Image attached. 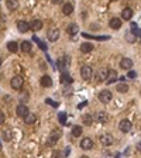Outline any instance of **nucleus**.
<instances>
[{
    "label": "nucleus",
    "instance_id": "nucleus-1",
    "mask_svg": "<svg viewBox=\"0 0 141 158\" xmlns=\"http://www.w3.org/2000/svg\"><path fill=\"white\" fill-rule=\"evenodd\" d=\"M81 76H82L85 81L92 79V76H93V69H92L89 65H83V67L81 68Z\"/></svg>",
    "mask_w": 141,
    "mask_h": 158
},
{
    "label": "nucleus",
    "instance_id": "nucleus-2",
    "mask_svg": "<svg viewBox=\"0 0 141 158\" xmlns=\"http://www.w3.org/2000/svg\"><path fill=\"white\" fill-rule=\"evenodd\" d=\"M111 97H113V95H111V92L107 90V89L102 90V92L99 93V100H100L102 103H105V105H107V103L111 100Z\"/></svg>",
    "mask_w": 141,
    "mask_h": 158
},
{
    "label": "nucleus",
    "instance_id": "nucleus-3",
    "mask_svg": "<svg viewBox=\"0 0 141 158\" xmlns=\"http://www.w3.org/2000/svg\"><path fill=\"white\" fill-rule=\"evenodd\" d=\"M69 64H70L69 56H64V58H61L58 61V68H59V71H62V72H66V69L69 68Z\"/></svg>",
    "mask_w": 141,
    "mask_h": 158
},
{
    "label": "nucleus",
    "instance_id": "nucleus-4",
    "mask_svg": "<svg viewBox=\"0 0 141 158\" xmlns=\"http://www.w3.org/2000/svg\"><path fill=\"white\" fill-rule=\"evenodd\" d=\"M23 83H24V81H23L21 76H14V78L10 81V85H11V88L14 89V90H18V89L23 88Z\"/></svg>",
    "mask_w": 141,
    "mask_h": 158
},
{
    "label": "nucleus",
    "instance_id": "nucleus-5",
    "mask_svg": "<svg viewBox=\"0 0 141 158\" xmlns=\"http://www.w3.org/2000/svg\"><path fill=\"white\" fill-rule=\"evenodd\" d=\"M47 38H48V41L55 42V41L59 38V30H58V28H50L48 33H47Z\"/></svg>",
    "mask_w": 141,
    "mask_h": 158
},
{
    "label": "nucleus",
    "instance_id": "nucleus-6",
    "mask_svg": "<svg viewBox=\"0 0 141 158\" xmlns=\"http://www.w3.org/2000/svg\"><path fill=\"white\" fill-rule=\"evenodd\" d=\"M131 127H133L131 122H130V120H126V119L119 123V128H120L123 133H130V131H131Z\"/></svg>",
    "mask_w": 141,
    "mask_h": 158
},
{
    "label": "nucleus",
    "instance_id": "nucleus-7",
    "mask_svg": "<svg viewBox=\"0 0 141 158\" xmlns=\"http://www.w3.org/2000/svg\"><path fill=\"white\" fill-rule=\"evenodd\" d=\"M41 28H42V21H41V20L35 18L33 21H30V30H31V31L37 33V31H40Z\"/></svg>",
    "mask_w": 141,
    "mask_h": 158
},
{
    "label": "nucleus",
    "instance_id": "nucleus-8",
    "mask_svg": "<svg viewBox=\"0 0 141 158\" xmlns=\"http://www.w3.org/2000/svg\"><path fill=\"white\" fill-rule=\"evenodd\" d=\"M107 73H109V69H106V68L99 69V72L96 73V81H97V82H106V79H107Z\"/></svg>",
    "mask_w": 141,
    "mask_h": 158
},
{
    "label": "nucleus",
    "instance_id": "nucleus-9",
    "mask_svg": "<svg viewBox=\"0 0 141 158\" xmlns=\"http://www.w3.org/2000/svg\"><path fill=\"white\" fill-rule=\"evenodd\" d=\"M59 137H61V131H59V130H54L52 133L50 134V140H48V144H50V145H54L56 141L59 140Z\"/></svg>",
    "mask_w": 141,
    "mask_h": 158
},
{
    "label": "nucleus",
    "instance_id": "nucleus-10",
    "mask_svg": "<svg viewBox=\"0 0 141 158\" xmlns=\"http://www.w3.org/2000/svg\"><path fill=\"white\" fill-rule=\"evenodd\" d=\"M30 112H28V107L26 105H18L17 109H16V114H17L18 117H24L26 114H28Z\"/></svg>",
    "mask_w": 141,
    "mask_h": 158
},
{
    "label": "nucleus",
    "instance_id": "nucleus-11",
    "mask_svg": "<svg viewBox=\"0 0 141 158\" xmlns=\"http://www.w3.org/2000/svg\"><path fill=\"white\" fill-rule=\"evenodd\" d=\"M40 83H41V86H44V88H51V86H52V79H51V76L44 75V76L40 79Z\"/></svg>",
    "mask_w": 141,
    "mask_h": 158
},
{
    "label": "nucleus",
    "instance_id": "nucleus-12",
    "mask_svg": "<svg viewBox=\"0 0 141 158\" xmlns=\"http://www.w3.org/2000/svg\"><path fill=\"white\" fill-rule=\"evenodd\" d=\"M120 68H122V69H126V71L131 69V68H133V61H131L130 58H123V59L120 61Z\"/></svg>",
    "mask_w": 141,
    "mask_h": 158
},
{
    "label": "nucleus",
    "instance_id": "nucleus-13",
    "mask_svg": "<svg viewBox=\"0 0 141 158\" xmlns=\"http://www.w3.org/2000/svg\"><path fill=\"white\" fill-rule=\"evenodd\" d=\"M17 30L20 31V33H26V31H28V30H30V23L23 21V20L17 21Z\"/></svg>",
    "mask_w": 141,
    "mask_h": 158
},
{
    "label": "nucleus",
    "instance_id": "nucleus-14",
    "mask_svg": "<svg viewBox=\"0 0 141 158\" xmlns=\"http://www.w3.org/2000/svg\"><path fill=\"white\" fill-rule=\"evenodd\" d=\"M116 81H117V73H116V71L109 69V73H107V79H106V83H107V85H110V83H114Z\"/></svg>",
    "mask_w": 141,
    "mask_h": 158
},
{
    "label": "nucleus",
    "instance_id": "nucleus-15",
    "mask_svg": "<svg viewBox=\"0 0 141 158\" xmlns=\"http://www.w3.org/2000/svg\"><path fill=\"white\" fill-rule=\"evenodd\" d=\"M109 26H110V28H113V30H119V28L122 27V20L117 17H113L109 21Z\"/></svg>",
    "mask_w": 141,
    "mask_h": 158
},
{
    "label": "nucleus",
    "instance_id": "nucleus-16",
    "mask_svg": "<svg viewBox=\"0 0 141 158\" xmlns=\"http://www.w3.org/2000/svg\"><path fill=\"white\" fill-rule=\"evenodd\" d=\"M107 120H109V116H107L106 112H99V113L96 114V122H99V123H102V124H106Z\"/></svg>",
    "mask_w": 141,
    "mask_h": 158
},
{
    "label": "nucleus",
    "instance_id": "nucleus-17",
    "mask_svg": "<svg viewBox=\"0 0 141 158\" xmlns=\"http://www.w3.org/2000/svg\"><path fill=\"white\" fill-rule=\"evenodd\" d=\"M81 148L82 150H92L93 148V141L90 139H83L81 141Z\"/></svg>",
    "mask_w": 141,
    "mask_h": 158
},
{
    "label": "nucleus",
    "instance_id": "nucleus-18",
    "mask_svg": "<svg viewBox=\"0 0 141 158\" xmlns=\"http://www.w3.org/2000/svg\"><path fill=\"white\" fill-rule=\"evenodd\" d=\"M100 141H102L103 145L109 147V145L113 144V137H111L110 134H103V136H100Z\"/></svg>",
    "mask_w": 141,
    "mask_h": 158
},
{
    "label": "nucleus",
    "instance_id": "nucleus-19",
    "mask_svg": "<svg viewBox=\"0 0 141 158\" xmlns=\"http://www.w3.org/2000/svg\"><path fill=\"white\" fill-rule=\"evenodd\" d=\"M62 13H64L65 16H70V14L73 13V6H72L70 3H65V4L62 6Z\"/></svg>",
    "mask_w": 141,
    "mask_h": 158
},
{
    "label": "nucleus",
    "instance_id": "nucleus-20",
    "mask_svg": "<svg viewBox=\"0 0 141 158\" xmlns=\"http://www.w3.org/2000/svg\"><path fill=\"white\" fill-rule=\"evenodd\" d=\"M6 6H7V9L10 11H14V10H17L18 1L17 0H6Z\"/></svg>",
    "mask_w": 141,
    "mask_h": 158
},
{
    "label": "nucleus",
    "instance_id": "nucleus-21",
    "mask_svg": "<svg viewBox=\"0 0 141 158\" xmlns=\"http://www.w3.org/2000/svg\"><path fill=\"white\" fill-rule=\"evenodd\" d=\"M31 48H33V45H31L30 41H23V42L20 44V50H21L23 52H30Z\"/></svg>",
    "mask_w": 141,
    "mask_h": 158
},
{
    "label": "nucleus",
    "instance_id": "nucleus-22",
    "mask_svg": "<svg viewBox=\"0 0 141 158\" xmlns=\"http://www.w3.org/2000/svg\"><path fill=\"white\" fill-rule=\"evenodd\" d=\"M72 81H73V79L70 78L66 72H62V75H61V83H62V85H70Z\"/></svg>",
    "mask_w": 141,
    "mask_h": 158
},
{
    "label": "nucleus",
    "instance_id": "nucleus-23",
    "mask_svg": "<svg viewBox=\"0 0 141 158\" xmlns=\"http://www.w3.org/2000/svg\"><path fill=\"white\" fill-rule=\"evenodd\" d=\"M23 119H24V122L27 124H34L35 122H37V116H35L34 113H28V114H26Z\"/></svg>",
    "mask_w": 141,
    "mask_h": 158
},
{
    "label": "nucleus",
    "instance_id": "nucleus-24",
    "mask_svg": "<svg viewBox=\"0 0 141 158\" xmlns=\"http://www.w3.org/2000/svg\"><path fill=\"white\" fill-rule=\"evenodd\" d=\"M131 17H133V10H131L130 7L124 9L123 11H122V18H123V20H127V21H128Z\"/></svg>",
    "mask_w": 141,
    "mask_h": 158
},
{
    "label": "nucleus",
    "instance_id": "nucleus-25",
    "mask_svg": "<svg viewBox=\"0 0 141 158\" xmlns=\"http://www.w3.org/2000/svg\"><path fill=\"white\" fill-rule=\"evenodd\" d=\"M82 133H83L82 126H73V127H72V136H73V137H81Z\"/></svg>",
    "mask_w": 141,
    "mask_h": 158
},
{
    "label": "nucleus",
    "instance_id": "nucleus-26",
    "mask_svg": "<svg viewBox=\"0 0 141 158\" xmlns=\"http://www.w3.org/2000/svg\"><path fill=\"white\" fill-rule=\"evenodd\" d=\"M92 50H93V44H92V42H83V44L81 45V51L83 54L90 52Z\"/></svg>",
    "mask_w": 141,
    "mask_h": 158
},
{
    "label": "nucleus",
    "instance_id": "nucleus-27",
    "mask_svg": "<svg viewBox=\"0 0 141 158\" xmlns=\"http://www.w3.org/2000/svg\"><path fill=\"white\" fill-rule=\"evenodd\" d=\"M66 31H68V34L69 35H75V34H78L79 27H78V24H69L68 28H66Z\"/></svg>",
    "mask_w": 141,
    "mask_h": 158
},
{
    "label": "nucleus",
    "instance_id": "nucleus-28",
    "mask_svg": "<svg viewBox=\"0 0 141 158\" xmlns=\"http://www.w3.org/2000/svg\"><path fill=\"white\" fill-rule=\"evenodd\" d=\"M7 50L10 51V52H17L18 51V44L16 41H10V42H7Z\"/></svg>",
    "mask_w": 141,
    "mask_h": 158
},
{
    "label": "nucleus",
    "instance_id": "nucleus-29",
    "mask_svg": "<svg viewBox=\"0 0 141 158\" xmlns=\"http://www.w3.org/2000/svg\"><path fill=\"white\" fill-rule=\"evenodd\" d=\"M136 40H137V37H136V34H134L133 31L126 33V41H127V42H134Z\"/></svg>",
    "mask_w": 141,
    "mask_h": 158
},
{
    "label": "nucleus",
    "instance_id": "nucleus-30",
    "mask_svg": "<svg viewBox=\"0 0 141 158\" xmlns=\"http://www.w3.org/2000/svg\"><path fill=\"white\" fill-rule=\"evenodd\" d=\"M82 122L85 123V126H90V124L93 123V117L90 114H83L82 116Z\"/></svg>",
    "mask_w": 141,
    "mask_h": 158
},
{
    "label": "nucleus",
    "instance_id": "nucleus-31",
    "mask_svg": "<svg viewBox=\"0 0 141 158\" xmlns=\"http://www.w3.org/2000/svg\"><path fill=\"white\" fill-rule=\"evenodd\" d=\"M116 89H117V92H120V93H126L127 90H128V85L127 83H119L117 86H116Z\"/></svg>",
    "mask_w": 141,
    "mask_h": 158
},
{
    "label": "nucleus",
    "instance_id": "nucleus-32",
    "mask_svg": "<svg viewBox=\"0 0 141 158\" xmlns=\"http://www.w3.org/2000/svg\"><path fill=\"white\" fill-rule=\"evenodd\" d=\"M58 120H59L61 124L66 123V113H59V114H58Z\"/></svg>",
    "mask_w": 141,
    "mask_h": 158
},
{
    "label": "nucleus",
    "instance_id": "nucleus-33",
    "mask_svg": "<svg viewBox=\"0 0 141 158\" xmlns=\"http://www.w3.org/2000/svg\"><path fill=\"white\" fill-rule=\"evenodd\" d=\"M3 136H4L3 139H4L6 141H9L10 139H11V134H10V131H9V130H7V131H4V133H3Z\"/></svg>",
    "mask_w": 141,
    "mask_h": 158
},
{
    "label": "nucleus",
    "instance_id": "nucleus-34",
    "mask_svg": "<svg viewBox=\"0 0 141 158\" xmlns=\"http://www.w3.org/2000/svg\"><path fill=\"white\" fill-rule=\"evenodd\" d=\"M127 76H128V78H130V79H134V78H136V76H137V73H136V72H134V71H130V72H128V73H127Z\"/></svg>",
    "mask_w": 141,
    "mask_h": 158
},
{
    "label": "nucleus",
    "instance_id": "nucleus-35",
    "mask_svg": "<svg viewBox=\"0 0 141 158\" xmlns=\"http://www.w3.org/2000/svg\"><path fill=\"white\" fill-rule=\"evenodd\" d=\"M47 103H48V105H51V106H54V107H58V103H56V102H54V100H51V99H47Z\"/></svg>",
    "mask_w": 141,
    "mask_h": 158
},
{
    "label": "nucleus",
    "instance_id": "nucleus-36",
    "mask_svg": "<svg viewBox=\"0 0 141 158\" xmlns=\"http://www.w3.org/2000/svg\"><path fill=\"white\" fill-rule=\"evenodd\" d=\"M4 123V114H3V112H0V124Z\"/></svg>",
    "mask_w": 141,
    "mask_h": 158
},
{
    "label": "nucleus",
    "instance_id": "nucleus-37",
    "mask_svg": "<svg viewBox=\"0 0 141 158\" xmlns=\"http://www.w3.org/2000/svg\"><path fill=\"white\" fill-rule=\"evenodd\" d=\"M40 44V47H41V50H44V51H47V45L44 44V42H38Z\"/></svg>",
    "mask_w": 141,
    "mask_h": 158
},
{
    "label": "nucleus",
    "instance_id": "nucleus-38",
    "mask_svg": "<svg viewBox=\"0 0 141 158\" xmlns=\"http://www.w3.org/2000/svg\"><path fill=\"white\" fill-rule=\"evenodd\" d=\"M51 1H52L54 4H61V3H62L64 0H51Z\"/></svg>",
    "mask_w": 141,
    "mask_h": 158
},
{
    "label": "nucleus",
    "instance_id": "nucleus-39",
    "mask_svg": "<svg viewBox=\"0 0 141 158\" xmlns=\"http://www.w3.org/2000/svg\"><path fill=\"white\" fill-rule=\"evenodd\" d=\"M86 105H88V102H86V100H85V102H82V103L79 105V109H81V107H83V106H86Z\"/></svg>",
    "mask_w": 141,
    "mask_h": 158
},
{
    "label": "nucleus",
    "instance_id": "nucleus-40",
    "mask_svg": "<svg viewBox=\"0 0 141 158\" xmlns=\"http://www.w3.org/2000/svg\"><path fill=\"white\" fill-rule=\"evenodd\" d=\"M137 150H138V153H141V143L137 144Z\"/></svg>",
    "mask_w": 141,
    "mask_h": 158
},
{
    "label": "nucleus",
    "instance_id": "nucleus-41",
    "mask_svg": "<svg viewBox=\"0 0 141 158\" xmlns=\"http://www.w3.org/2000/svg\"><path fill=\"white\" fill-rule=\"evenodd\" d=\"M0 67H1V58H0Z\"/></svg>",
    "mask_w": 141,
    "mask_h": 158
},
{
    "label": "nucleus",
    "instance_id": "nucleus-42",
    "mask_svg": "<svg viewBox=\"0 0 141 158\" xmlns=\"http://www.w3.org/2000/svg\"><path fill=\"white\" fill-rule=\"evenodd\" d=\"M140 95H141V90H140Z\"/></svg>",
    "mask_w": 141,
    "mask_h": 158
},
{
    "label": "nucleus",
    "instance_id": "nucleus-43",
    "mask_svg": "<svg viewBox=\"0 0 141 158\" xmlns=\"http://www.w3.org/2000/svg\"><path fill=\"white\" fill-rule=\"evenodd\" d=\"M140 42H141V40H140Z\"/></svg>",
    "mask_w": 141,
    "mask_h": 158
}]
</instances>
